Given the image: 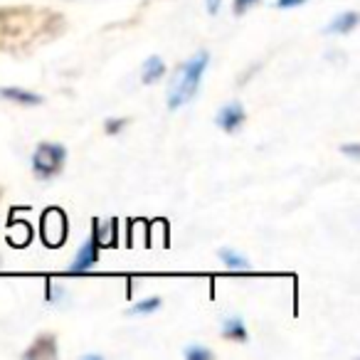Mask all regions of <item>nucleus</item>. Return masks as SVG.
I'll use <instances>...</instances> for the list:
<instances>
[{
	"instance_id": "f257e3e1",
	"label": "nucleus",
	"mask_w": 360,
	"mask_h": 360,
	"mask_svg": "<svg viewBox=\"0 0 360 360\" xmlns=\"http://www.w3.org/2000/svg\"><path fill=\"white\" fill-rule=\"evenodd\" d=\"M207 62H210V55L202 50L198 55H193L183 67H178V72H175L173 82L168 86V109H180L198 94L200 79L207 70Z\"/></svg>"
},
{
	"instance_id": "f03ea898",
	"label": "nucleus",
	"mask_w": 360,
	"mask_h": 360,
	"mask_svg": "<svg viewBox=\"0 0 360 360\" xmlns=\"http://www.w3.org/2000/svg\"><path fill=\"white\" fill-rule=\"evenodd\" d=\"M67 150L60 143H40L32 153V170L40 180H50L65 168Z\"/></svg>"
},
{
	"instance_id": "7ed1b4c3",
	"label": "nucleus",
	"mask_w": 360,
	"mask_h": 360,
	"mask_svg": "<svg viewBox=\"0 0 360 360\" xmlns=\"http://www.w3.org/2000/svg\"><path fill=\"white\" fill-rule=\"evenodd\" d=\"M42 237L50 247H60L67 237V217L60 210H47L42 217Z\"/></svg>"
},
{
	"instance_id": "20e7f679",
	"label": "nucleus",
	"mask_w": 360,
	"mask_h": 360,
	"mask_svg": "<svg viewBox=\"0 0 360 360\" xmlns=\"http://www.w3.org/2000/svg\"><path fill=\"white\" fill-rule=\"evenodd\" d=\"M99 262V237L91 235L89 242H84V247H82L79 252H77L75 262H72L70 271L72 274H82V271H89L91 266Z\"/></svg>"
},
{
	"instance_id": "39448f33",
	"label": "nucleus",
	"mask_w": 360,
	"mask_h": 360,
	"mask_svg": "<svg viewBox=\"0 0 360 360\" xmlns=\"http://www.w3.org/2000/svg\"><path fill=\"white\" fill-rule=\"evenodd\" d=\"M247 114H245V106L237 104V101H232V104H225L220 111H217V126H220L222 131H227V134H235L237 129H240L242 124H245Z\"/></svg>"
},
{
	"instance_id": "423d86ee",
	"label": "nucleus",
	"mask_w": 360,
	"mask_h": 360,
	"mask_svg": "<svg viewBox=\"0 0 360 360\" xmlns=\"http://www.w3.org/2000/svg\"><path fill=\"white\" fill-rule=\"evenodd\" d=\"M355 25H358V13L348 11V13H343V15L333 18L330 25L326 27V32H328V35H345V32L355 30Z\"/></svg>"
},
{
	"instance_id": "0eeeda50",
	"label": "nucleus",
	"mask_w": 360,
	"mask_h": 360,
	"mask_svg": "<svg viewBox=\"0 0 360 360\" xmlns=\"http://www.w3.org/2000/svg\"><path fill=\"white\" fill-rule=\"evenodd\" d=\"M165 75V62L160 60V57H148V60L143 62V72H141V79H143V84H153V82H158L160 77Z\"/></svg>"
},
{
	"instance_id": "6e6552de",
	"label": "nucleus",
	"mask_w": 360,
	"mask_h": 360,
	"mask_svg": "<svg viewBox=\"0 0 360 360\" xmlns=\"http://www.w3.org/2000/svg\"><path fill=\"white\" fill-rule=\"evenodd\" d=\"M0 96L3 99H13L18 101V104H27V106H35L40 104V94H35V91H27V89H18V86H8V89H0Z\"/></svg>"
},
{
	"instance_id": "1a4fd4ad",
	"label": "nucleus",
	"mask_w": 360,
	"mask_h": 360,
	"mask_svg": "<svg viewBox=\"0 0 360 360\" xmlns=\"http://www.w3.org/2000/svg\"><path fill=\"white\" fill-rule=\"evenodd\" d=\"M222 335L232 340H247V328L240 319H227L225 323H222Z\"/></svg>"
},
{
	"instance_id": "9d476101",
	"label": "nucleus",
	"mask_w": 360,
	"mask_h": 360,
	"mask_svg": "<svg viewBox=\"0 0 360 360\" xmlns=\"http://www.w3.org/2000/svg\"><path fill=\"white\" fill-rule=\"evenodd\" d=\"M220 259L235 271H247V269H250V262H247L242 255H237V252H232V250H220Z\"/></svg>"
},
{
	"instance_id": "9b49d317",
	"label": "nucleus",
	"mask_w": 360,
	"mask_h": 360,
	"mask_svg": "<svg viewBox=\"0 0 360 360\" xmlns=\"http://www.w3.org/2000/svg\"><path fill=\"white\" fill-rule=\"evenodd\" d=\"M160 306V299L158 296H153V299H146V301H139V304H134L129 309V314H150V311H155Z\"/></svg>"
},
{
	"instance_id": "f8f14e48",
	"label": "nucleus",
	"mask_w": 360,
	"mask_h": 360,
	"mask_svg": "<svg viewBox=\"0 0 360 360\" xmlns=\"http://www.w3.org/2000/svg\"><path fill=\"white\" fill-rule=\"evenodd\" d=\"M186 358H191V360H210L212 353L207 348H200V345H193V348L186 350Z\"/></svg>"
},
{
	"instance_id": "ddd939ff",
	"label": "nucleus",
	"mask_w": 360,
	"mask_h": 360,
	"mask_svg": "<svg viewBox=\"0 0 360 360\" xmlns=\"http://www.w3.org/2000/svg\"><path fill=\"white\" fill-rule=\"evenodd\" d=\"M257 0H235V6H232V11H235V15H242V13H247L252 6H255Z\"/></svg>"
},
{
	"instance_id": "4468645a",
	"label": "nucleus",
	"mask_w": 360,
	"mask_h": 360,
	"mask_svg": "<svg viewBox=\"0 0 360 360\" xmlns=\"http://www.w3.org/2000/svg\"><path fill=\"white\" fill-rule=\"evenodd\" d=\"M124 124L126 121H121V119H111L109 124H106V134H116V131L124 129Z\"/></svg>"
},
{
	"instance_id": "2eb2a0df",
	"label": "nucleus",
	"mask_w": 360,
	"mask_h": 360,
	"mask_svg": "<svg viewBox=\"0 0 360 360\" xmlns=\"http://www.w3.org/2000/svg\"><path fill=\"white\" fill-rule=\"evenodd\" d=\"M306 0H276V8H296V6H304Z\"/></svg>"
},
{
	"instance_id": "dca6fc26",
	"label": "nucleus",
	"mask_w": 360,
	"mask_h": 360,
	"mask_svg": "<svg viewBox=\"0 0 360 360\" xmlns=\"http://www.w3.org/2000/svg\"><path fill=\"white\" fill-rule=\"evenodd\" d=\"M220 3H222V0H207V11H210L212 15H215V13L220 11Z\"/></svg>"
},
{
	"instance_id": "f3484780",
	"label": "nucleus",
	"mask_w": 360,
	"mask_h": 360,
	"mask_svg": "<svg viewBox=\"0 0 360 360\" xmlns=\"http://www.w3.org/2000/svg\"><path fill=\"white\" fill-rule=\"evenodd\" d=\"M343 153H348V155H358V143H353V146H348V148H343Z\"/></svg>"
}]
</instances>
